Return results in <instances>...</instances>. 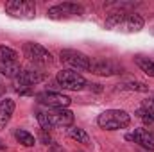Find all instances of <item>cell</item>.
Segmentation results:
<instances>
[{"label": "cell", "instance_id": "2e32d148", "mask_svg": "<svg viewBox=\"0 0 154 152\" xmlns=\"http://www.w3.org/2000/svg\"><path fill=\"white\" fill-rule=\"evenodd\" d=\"M0 63H18V52L11 47H0Z\"/></svg>", "mask_w": 154, "mask_h": 152}, {"label": "cell", "instance_id": "d6986e66", "mask_svg": "<svg viewBox=\"0 0 154 152\" xmlns=\"http://www.w3.org/2000/svg\"><path fill=\"white\" fill-rule=\"evenodd\" d=\"M36 120H38L41 131H47V132H48V131L52 129V122H50V113H48V111L38 109V111H36Z\"/></svg>", "mask_w": 154, "mask_h": 152}, {"label": "cell", "instance_id": "484cf974", "mask_svg": "<svg viewBox=\"0 0 154 152\" xmlns=\"http://www.w3.org/2000/svg\"><path fill=\"white\" fill-rule=\"evenodd\" d=\"M79 152H82V150H79Z\"/></svg>", "mask_w": 154, "mask_h": 152}, {"label": "cell", "instance_id": "4fadbf2b", "mask_svg": "<svg viewBox=\"0 0 154 152\" xmlns=\"http://www.w3.org/2000/svg\"><path fill=\"white\" fill-rule=\"evenodd\" d=\"M14 108H16V104L13 99H2L0 100V129H4L9 123L11 116L14 113Z\"/></svg>", "mask_w": 154, "mask_h": 152}, {"label": "cell", "instance_id": "6da1fadb", "mask_svg": "<svg viewBox=\"0 0 154 152\" xmlns=\"http://www.w3.org/2000/svg\"><path fill=\"white\" fill-rule=\"evenodd\" d=\"M145 25V20L134 13H113L106 18L104 27L109 31H122V32H138Z\"/></svg>", "mask_w": 154, "mask_h": 152}, {"label": "cell", "instance_id": "3957f363", "mask_svg": "<svg viewBox=\"0 0 154 152\" xmlns=\"http://www.w3.org/2000/svg\"><path fill=\"white\" fill-rule=\"evenodd\" d=\"M22 52H23V56H25L31 63L39 65V66H48V65H52V61H54V59H52V54H50L43 45L34 43V41L23 43Z\"/></svg>", "mask_w": 154, "mask_h": 152}, {"label": "cell", "instance_id": "44dd1931", "mask_svg": "<svg viewBox=\"0 0 154 152\" xmlns=\"http://www.w3.org/2000/svg\"><path fill=\"white\" fill-rule=\"evenodd\" d=\"M136 116L142 120V122H145V123H154V114L151 111H147V109H143L142 106L138 108V111H136Z\"/></svg>", "mask_w": 154, "mask_h": 152}, {"label": "cell", "instance_id": "cb8c5ba5", "mask_svg": "<svg viewBox=\"0 0 154 152\" xmlns=\"http://www.w3.org/2000/svg\"><path fill=\"white\" fill-rule=\"evenodd\" d=\"M90 88H91V90H95V91H102L100 84H90Z\"/></svg>", "mask_w": 154, "mask_h": 152}, {"label": "cell", "instance_id": "7c38bea8", "mask_svg": "<svg viewBox=\"0 0 154 152\" xmlns=\"http://www.w3.org/2000/svg\"><path fill=\"white\" fill-rule=\"evenodd\" d=\"M75 116L70 109H56L50 113V122H52V127H72Z\"/></svg>", "mask_w": 154, "mask_h": 152}, {"label": "cell", "instance_id": "9c48e42d", "mask_svg": "<svg viewBox=\"0 0 154 152\" xmlns=\"http://www.w3.org/2000/svg\"><path fill=\"white\" fill-rule=\"evenodd\" d=\"M125 140L134 141V143H138L140 147H143L147 150H154V132L149 131V129H143V127L134 129L133 132L125 134Z\"/></svg>", "mask_w": 154, "mask_h": 152}, {"label": "cell", "instance_id": "ba28073f", "mask_svg": "<svg viewBox=\"0 0 154 152\" xmlns=\"http://www.w3.org/2000/svg\"><path fill=\"white\" fill-rule=\"evenodd\" d=\"M36 100L39 104L47 106V108H54V109H65L70 106L72 99L63 95V93H57V91H41L36 95Z\"/></svg>", "mask_w": 154, "mask_h": 152}, {"label": "cell", "instance_id": "52a82bcc", "mask_svg": "<svg viewBox=\"0 0 154 152\" xmlns=\"http://www.w3.org/2000/svg\"><path fill=\"white\" fill-rule=\"evenodd\" d=\"M61 61L70 65L72 68H77V70H90L91 68V57H88L84 52H79V50H74V48H65L61 50Z\"/></svg>", "mask_w": 154, "mask_h": 152}, {"label": "cell", "instance_id": "ac0fdd59", "mask_svg": "<svg viewBox=\"0 0 154 152\" xmlns=\"http://www.w3.org/2000/svg\"><path fill=\"white\" fill-rule=\"evenodd\" d=\"M22 72V68L18 66V63H0V74L7 77H18V74Z\"/></svg>", "mask_w": 154, "mask_h": 152}, {"label": "cell", "instance_id": "d4e9b609", "mask_svg": "<svg viewBox=\"0 0 154 152\" xmlns=\"http://www.w3.org/2000/svg\"><path fill=\"white\" fill-rule=\"evenodd\" d=\"M0 149H4V145H0Z\"/></svg>", "mask_w": 154, "mask_h": 152}, {"label": "cell", "instance_id": "8992f818", "mask_svg": "<svg viewBox=\"0 0 154 152\" xmlns=\"http://www.w3.org/2000/svg\"><path fill=\"white\" fill-rule=\"evenodd\" d=\"M56 82L59 84V88L72 90V91H79V90H82L88 84L86 79L81 75V74H77L75 70H61V72H57Z\"/></svg>", "mask_w": 154, "mask_h": 152}, {"label": "cell", "instance_id": "8fae6325", "mask_svg": "<svg viewBox=\"0 0 154 152\" xmlns=\"http://www.w3.org/2000/svg\"><path fill=\"white\" fill-rule=\"evenodd\" d=\"M91 74L95 75H102V77H109V75H115V74H120V66L115 65L113 61L109 59H97V61H91Z\"/></svg>", "mask_w": 154, "mask_h": 152}, {"label": "cell", "instance_id": "e0dca14e", "mask_svg": "<svg viewBox=\"0 0 154 152\" xmlns=\"http://www.w3.org/2000/svg\"><path fill=\"white\" fill-rule=\"evenodd\" d=\"M68 134H70L72 140H75L77 143L90 145V136H88V132H86L84 129H81V127H70V129H68Z\"/></svg>", "mask_w": 154, "mask_h": 152}, {"label": "cell", "instance_id": "7a4b0ae2", "mask_svg": "<svg viewBox=\"0 0 154 152\" xmlns=\"http://www.w3.org/2000/svg\"><path fill=\"white\" fill-rule=\"evenodd\" d=\"M97 123L100 129L106 131H118V129H125L131 123V114L124 109H106L99 114Z\"/></svg>", "mask_w": 154, "mask_h": 152}, {"label": "cell", "instance_id": "5bb4252c", "mask_svg": "<svg viewBox=\"0 0 154 152\" xmlns=\"http://www.w3.org/2000/svg\"><path fill=\"white\" fill-rule=\"evenodd\" d=\"M134 63H136V66H138L143 74H147L149 77H154V61L151 57L142 56V54H136V56H134Z\"/></svg>", "mask_w": 154, "mask_h": 152}, {"label": "cell", "instance_id": "5b68a950", "mask_svg": "<svg viewBox=\"0 0 154 152\" xmlns=\"http://www.w3.org/2000/svg\"><path fill=\"white\" fill-rule=\"evenodd\" d=\"M5 13L13 18L32 20L36 16V5L31 0H11L5 4Z\"/></svg>", "mask_w": 154, "mask_h": 152}, {"label": "cell", "instance_id": "30bf717a", "mask_svg": "<svg viewBox=\"0 0 154 152\" xmlns=\"http://www.w3.org/2000/svg\"><path fill=\"white\" fill-rule=\"evenodd\" d=\"M45 79H47L45 72L34 70V68H27V70H22L14 81H16V86H27V88H31V86L38 84V82L45 81Z\"/></svg>", "mask_w": 154, "mask_h": 152}, {"label": "cell", "instance_id": "ffe728a7", "mask_svg": "<svg viewBox=\"0 0 154 152\" xmlns=\"http://www.w3.org/2000/svg\"><path fill=\"white\" fill-rule=\"evenodd\" d=\"M120 90H129V91H142V93H145V91H149V86L145 84V82H125V84H120Z\"/></svg>", "mask_w": 154, "mask_h": 152}, {"label": "cell", "instance_id": "603a6c76", "mask_svg": "<svg viewBox=\"0 0 154 152\" xmlns=\"http://www.w3.org/2000/svg\"><path fill=\"white\" fill-rule=\"evenodd\" d=\"M39 140H41L45 145H52V138L47 134V131H41V132H39Z\"/></svg>", "mask_w": 154, "mask_h": 152}, {"label": "cell", "instance_id": "9a60e30c", "mask_svg": "<svg viewBox=\"0 0 154 152\" xmlns=\"http://www.w3.org/2000/svg\"><path fill=\"white\" fill-rule=\"evenodd\" d=\"M14 138H16V141H18L20 145H23V147H34V143H36V138H34L31 132L23 131V129H16V131H14Z\"/></svg>", "mask_w": 154, "mask_h": 152}, {"label": "cell", "instance_id": "277c9868", "mask_svg": "<svg viewBox=\"0 0 154 152\" xmlns=\"http://www.w3.org/2000/svg\"><path fill=\"white\" fill-rule=\"evenodd\" d=\"M84 14V7L81 4H74V2H63L57 4L54 7H48L47 16L50 20H70L75 16H82Z\"/></svg>", "mask_w": 154, "mask_h": 152}, {"label": "cell", "instance_id": "7402d4cb", "mask_svg": "<svg viewBox=\"0 0 154 152\" xmlns=\"http://www.w3.org/2000/svg\"><path fill=\"white\" fill-rule=\"evenodd\" d=\"M142 108L147 109V111H151V113L154 114V95H151L149 99H145V100L142 102Z\"/></svg>", "mask_w": 154, "mask_h": 152}]
</instances>
